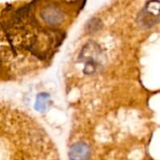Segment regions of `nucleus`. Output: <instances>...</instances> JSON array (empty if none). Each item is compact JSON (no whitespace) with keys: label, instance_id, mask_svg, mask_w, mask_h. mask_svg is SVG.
<instances>
[{"label":"nucleus","instance_id":"7ed1b4c3","mask_svg":"<svg viewBox=\"0 0 160 160\" xmlns=\"http://www.w3.org/2000/svg\"><path fill=\"white\" fill-rule=\"evenodd\" d=\"M90 156V149L87 144L78 142L69 150V158L71 160H87Z\"/></svg>","mask_w":160,"mask_h":160},{"label":"nucleus","instance_id":"f03ea898","mask_svg":"<svg viewBox=\"0 0 160 160\" xmlns=\"http://www.w3.org/2000/svg\"><path fill=\"white\" fill-rule=\"evenodd\" d=\"M160 20V2H148L139 16V22L145 27H150Z\"/></svg>","mask_w":160,"mask_h":160},{"label":"nucleus","instance_id":"20e7f679","mask_svg":"<svg viewBox=\"0 0 160 160\" xmlns=\"http://www.w3.org/2000/svg\"><path fill=\"white\" fill-rule=\"evenodd\" d=\"M43 18L50 22V23H59L63 19V14L58 8H49L45 10Z\"/></svg>","mask_w":160,"mask_h":160},{"label":"nucleus","instance_id":"39448f33","mask_svg":"<svg viewBox=\"0 0 160 160\" xmlns=\"http://www.w3.org/2000/svg\"><path fill=\"white\" fill-rule=\"evenodd\" d=\"M48 107V98L44 96V94H41L38 96V101L36 103V109L38 111H45Z\"/></svg>","mask_w":160,"mask_h":160},{"label":"nucleus","instance_id":"f257e3e1","mask_svg":"<svg viewBox=\"0 0 160 160\" xmlns=\"http://www.w3.org/2000/svg\"><path fill=\"white\" fill-rule=\"evenodd\" d=\"M100 49L97 44L93 42L86 44L81 54L84 63V73L93 74L98 69L100 65Z\"/></svg>","mask_w":160,"mask_h":160}]
</instances>
